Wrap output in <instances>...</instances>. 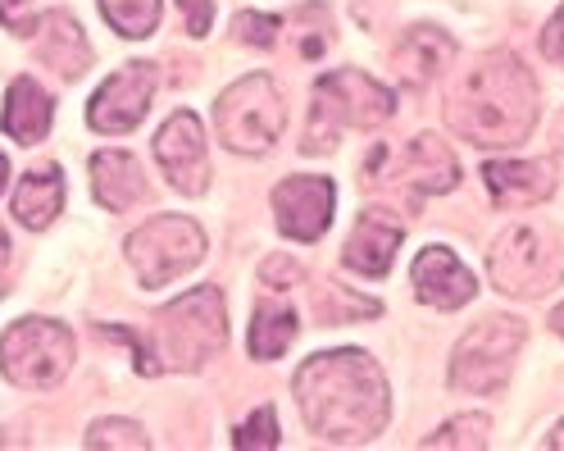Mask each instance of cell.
Wrapping results in <instances>:
<instances>
[{
  "label": "cell",
  "instance_id": "6da1fadb",
  "mask_svg": "<svg viewBox=\"0 0 564 451\" xmlns=\"http://www.w3.org/2000/svg\"><path fill=\"white\" fill-rule=\"evenodd\" d=\"M296 406L319 442L356 447L387 429L392 388L365 352H324L301 365Z\"/></svg>",
  "mask_w": 564,
  "mask_h": 451
},
{
  "label": "cell",
  "instance_id": "7a4b0ae2",
  "mask_svg": "<svg viewBox=\"0 0 564 451\" xmlns=\"http://www.w3.org/2000/svg\"><path fill=\"white\" fill-rule=\"evenodd\" d=\"M446 119L474 147H519L538 128V83L510 51H491L460 74Z\"/></svg>",
  "mask_w": 564,
  "mask_h": 451
},
{
  "label": "cell",
  "instance_id": "3957f363",
  "mask_svg": "<svg viewBox=\"0 0 564 451\" xmlns=\"http://www.w3.org/2000/svg\"><path fill=\"white\" fill-rule=\"evenodd\" d=\"M228 337L224 320V297L219 288H192L173 305H164L155 324H151V346L141 352V374H160V369H200L209 356H219V346Z\"/></svg>",
  "mask_w": 564,
  "mask_h": 451
},
{
  "label": "cell",
  "instance_id": "277c9868",
  "mask_svg": "<svg viewBox=\"0 0 564 451\" xmlns=\"http://www.w3.org/2000/svg\"><path fill=\"white\" fill-rule=\"evenodd\" d=\"M397 115L392 87H382L378 78L360 74V68H333L314 83V119L305 151H328L337 128H378Z\"/></svg>",
  "mask_w": 564,
  "mask_h": 451
},
{
  "label": "cell",
  "instance_id": "5b68a950",
  "mask_svg": "<svg viewBox=\"0 0 564 451\" xmlns=\"http://www.w3.org/2000/svg\"><path fill=\"white\" fill-rule=\"evenodd\" d=\"M282 124H288V106H282V92L273 87L269 74L232 83L215 106L219 142L237 155H264L282 137Z\"/></svg>",
  "mask_w": 564,
  "mask_h": 451
},
{
  "label": "cell",
  "instance_id": "8992f818",
  "mask_svg": "<svg viewBox=\"0 0 564 451\" xmlns=\"http://www.w3.org/2000/svg\"><path fill=\"white\" fill-rule=\"evenodd\" d=\"M491 283L506 297H546L551 288L564 283V247L533 224H519L510 233H501L497 251L487 256Z\"/></svg>",
  "mask_w": 564,
  "mask_h": 451
},
{
  "label": "cell",
  "instance_id": "52a82bcc",
  "mask_svg": "<svg viewBox=\"0 0 564 451\" xmlns=\"http://www.w3.org/2000/svg\"><path fill=\"white\" fill-rule=\"evenodd\" d=\"M74 365V333L55 320H19L0 337V369L19 388H55Z\"/></svg>",
  "mask_w": 564,
  "mask_h": 451
},
{
  "label": "cell",
  "instance_id": "ba28073f",
  "mask_svg": "<svg viewBox=\"0 0 564 451\" xmlns=\"http://www.w3.org/2000/svg\"><path fill=\"white\" fill-rule=\"evenodd\" d=\"M523 346V320H510V315H487L478 320L465 342L455 346V361H451V388L460 393H497L510 369H514V356Z\"/></svg>",
  "mask_w": 564,
  "mask_h": 451
},
{
  "label": "cell",
  "instance_id": "9c48e42d",
  "mask_svg": "<svg viewBox=\"0 0 564 451\" xmlns=\"http://www.w3.org/2000/svg\"><path fill=\"white\" fill-rule=\"evenodd\" d=\"M128 256L141 288H164L205 256V233L187 215H155L128 237Z\"/></svg>",
  "mask_w": 564,
  "mask_h": 451
},
{
  "label": "cell",
  "instance_id": "30bf717a",
  "mask_svg": "<svg viewBox=\"0 0 564 451\" xmlns=\"http://www.w3.org/2000/svg\"><path fill=\"white\" fill-rule=\"evenodd\" d=\"M410 187L414 196H437L460 183V164L437 137H410L401 151H378L369 164V187Z\"/></svg>",
  "mask_w": 564,
  "mask_h": 451
},
{
  "label": "cell",
  "instance_id": "8fae6325",
  "mask_svg": "<svg viewBox=\"0 0 564 451\" xmlns=\"http://www.w3.org/2000/svg\"><path fill=\"white\" fill-rule=\"evenodd\" d=\"M155 155L169 173V183L187 192V196H200L209 187V155H205V128L192 110H178L155 137Z\"/></svg>",
  "mask_w": 564,
  "mask_h": 451
},
{
  "label": "cell",
  "instance_id": "7c38bea8",
  "mask_svg": "<svg viewBox=\"0 0 564 451\" xmlns=\"http://www.w3.org/2000/svg\"><path fill=\"white\" fill-rule=\"evenodd\" d=\"M151 92H155V68L151 64H123L115 78H105L100 92L91 96V128L100 132H128L141 124L151 106Z\"/></svg>",
  "mask_w": 564,
  "mask_h": 451
},
{
  "label": "cell",
  "instance_id": "4fadbf2b",
  "mask_svg": "<svg viewBox=\"0 0 564 451\" xmlns=\"http://www.w3.org/2000/svg\"><path fill=\"white\" fill-rule=\"evenodd\" d=\"M273 211L278 228L296 241H319L333 224V183L314 179V173H296V179L273 187Z\"/></svg>",
  "mask_w": 564,
  "mask_h": 451
},
{
  "label": "cell",
  "instance_id": "5bb4252c",
  "mask_svg": "<svg viewBox=\"0 0 564 451\" xmlns=\"http://www.w3.org/2000/svg\"><path fill=\"white\" fill-rule=\"evenodd\" d=\"M414 292L437 310H460L474 297V273L446 247H423L414 260Z\"/></svg>",
  "mask_w": 564,
  "mask_h": 451
},
{
  "label": "cell",
  "instance_id": "9a60e30c",
  "mask_svg": "<svg viewBox=\"0 0 564 451\" xmlns=\"http://www.w3.org/2000/svg\"><path fill=\"white\" fill-rule=\"evenodd\" d=\"M405 228L387 215V211H365L350 228V241H346V265L356 273H369V279H382L387 269L397 260V247H401Z\"/></svg>",
  "mask_w": 564,
  "mask_h": 451
},
{
  "label": "cell",
  "instance_id": "2e32d148",
  "mask_svg": "<svg viewBox=\"0 0 564 451\" xmlns=\"http://www.w3.org/2000/svg\"><path fill=\"white\" fill-rule=\"evenodd\" d=\"M482 179L491 187V196H497L501 205H538L555 192V173L546 160H491L482 169Z\"/></svg>",
  "mask_w": 564,
  "mask_h": 451
},
{
  "label": "cell",
  "instance_id": "e0dca14e",
  "mask_svg": "<svg viewBox=\"0 0 564 451\" xmlns=\"http://www.w3.org/2000/svg\"><path fill=\"white\" fill-rule=\"evenodd\" d=\"M451 60H455V42L437 28H410L405 37L397 42V51H392L397 74L410 87H429Z\"/></svg>",
  "mask_w": 564,
  "mask_h": 451
},
{
  "label": "cell",
  "instance_id": "ac0fdd59",
  "mask_svg": "<svg viewBox=\"0 0 564 451\" xmlns=\"http://www.w3.org/2000/svg\"><path fill=\"white\" fill-rule=\"evenodd\" d=\"M32 37H37V55L55 68L59 78H78L91 64V46L83 37V28L64 10H51L46 19H37V32H32Z\"/></svg>",
  "mask_w": 564,
  "mask_h": 451
},
{
  "label": "cell",
  "instance_id": "d6986e66",
  "mask_svg": "<svg viewBox=\"0 0 564 451\" xmlns=\"http://www.w3.org/2000/svg\"><path fill=\"white\" fill-rule=\"evenodd\" d=\"M91 192L110 215H123L141 201L147 183H141V164L128 151H100L91 160Z\"/></svg>",
  "mask_w": 564,
  "mask_h": 451
},
{
  "label": "cell",
  "instance_id": "ffe728a7",
  "mask_svg": "<svg viewBox=\"0 0 564 451\" xmlns=\"http://www.w3.org/2000/svg\"><path fill=\"white\" fill-rule=\"evenodd\" d=\"M51 96L32 83V78H14L10 87V100H6V132L19 137L23 147L42 142V137L51 132Z\"/></svg>",
  "mask_w": 564,
  "mask_h": 451
},
{
  "label": "cell",
  "instance_id": "44dd1931",
  "mask_svg": "<svg viewBox=\"0 0 564 451\" xmlns=\"http://www.w3.org/2000/svg\"><path fill=\"white\" fill-rule=\"evenodd\" d=\"M59 205H64V179H59V169H32L28 179L19 183L14 192V215L23 228H46L55 215H59Z\"/></svg>",
  "mask_w": 564,
  "mask_h": 451
},
{
  "label": "cell",
  "instance_id": "7402d4cb",
  "mask_svg": "<svg viewBox=\"0 0 564 451\" xmlns=\"http://www.w3.org/2000/svg\"><path fill=\"white\" fill-rule=\"evenodd\" d=\"M296 337V310L282 301H260L256 305V324H251V356L256 361H273L292 346Z\"/></svg>",
  "mask_w": 564,
  "mask_h": 451
},
{
  "label": "cell",
  "instance_id": "603a6c76",
  "mask_svg": "<svg viewBox=\"0 0 564 451\" xmlns=\"http://www.w3.org/2000/svg\"><path fill=\"white\" fill-rule=\"evenodd\" d=\"M100 10L119 37H151L160 23V0H100Z\"/></svg>",
  "mask_w": 564,
  "mask_h": 451
},
{
  "label": "cell",
  "instance_id": "cb8c5ba5",
  "mask_svg": "<svg viewBox=\"0 0 564 451\" xmlns=\"http://www.w3.org/2000/svg\"><path fill=\"white\" fill-rule=\"evenodd\" d=\"M314 310H319L324 324H346V320H356V315H378V301H369V297H346L337 283H324V292L314 297Z\"/></svg>",
  "mask_w": 564,
  "mask_h": 451
},
{
  "label": "cell",
  "instance_id": "d4e9b609",
  "mask_svg": "<svg viewBox=\"0 0 564 451\" xmlns=\"http://www.w3.org/2000/svg\"><path fill=\"white\" fill-rule=\"evenodd\" d=\"M487 415H465V420H451L442 433H429L423 447H487Z\"/></svg>",
  "mask_w": 564,
  "mask_h": 451
},
{
  "label": "cell",
  "instance_id": "484cf974",
  "mask_svg": "<svg viewBox=\"0 0 564 451\" xmlns=\"http://www.w3.org/2000/svg\"><path fill=\"white\" fill-rule=\"evenodd\" d=\"M237 447H246V451H273L282 438H278V420H273V406H264V410H256L251 420L241 425V433L232 438Z\"/></svg>",
  "mask_w": 564,
  "mask_h": 451
},
{
  "label": "cell",
  "instance_id": "4316f807",
  "mask_svg": "<svg viewBox=\"0 0 564 451\" xmlns=\"http://www.w3.org/2000/svg\"><path fill=\"white\" fill-rule=\"evenodd\" d=\"M87 447H123V451H137V447H147V433H141L132 420H100L87 433Z\"/></svg>",
  "mask_w": 564,
  "mask_h": 451
},
{
  "label": "cell",
  "instance_id": "83f0119b",
  "mask_svg": "<svg viewBox=\"0 0 564 451\" xmlns=\"http://www.w3.org/2000/svg\"><path fill=\"white\" fill-rule=\"evenodd\" d=\"M232 32H237L241 42H251V46H273L278 32H282V23L269 19V14H237V19H232Z\"/></svg>",
  "mask_w": 564,
  "mask_h": 451
},
{
  "label": "cell",
  "instance_id": "f1b7e54d",
  "mask_svg": "<svg viewBox=\"0 0 564 451\" xmlns=\"http://www.w3.org/2000/svg\"><path fill=\"white\" fill-rule=\"evenodd\" d=\"M0 23H6L14 37H32V32H37V19H32L28 0H0Z\"/></svg>",
  "mask_w": 564,
  "mask_h": 451
},
{
  "label": "cell",
  "instance_id": "f546056e",
  "mask_svg": "<svg viewBox=\"0 0 564 451\" xmlns=\"http://www.w3.org/2000/svg\"><path fill=\"white\" fill-rule=\"evenodd\" d=\"M542 55L551 60V64H560L564 68V6L555 10V19L546 23V32H542Z\"/></svg>",
  "mask_w": 564,
  "mask_h": 451
},
{
  "label": "cell",
  "instance_id": "4dcf8cb0",
  "mask_svg": "<svg viewBox=\"0 0 564 451\" xmlns=\"http://www.w3.org/2000/svg\"><path fill=\"white\" fill-rule=\"evenodd\" d=\"M178 6L187 10V32H192V37H205V32H209V14H215V6H209V0H178Z\"/></svg>",
  "mask_w": 564,
  "mask_h": 451
},
{
  "label": "cell",
  "instance_id": "1f68e13d",
  "mask_svg": "<svg viewBox=\"0 0 564 451\" xmlns=\"http://www.w3.org/2000/svg\"><path fill=\"white\" fill-rule=\"evenodd\" d=\"M264 283H301V269L292 260H269L264 265Z\"/></svg>",
  "mask_w": 564,
  "mask_h": 451
},
{
  "label": "cell",
  "instance_id": "d6a6232c",
  "mask_svg": "<svg viewBox=\"0 0 564 451\" xmlns=\"http://www.w3.org/2000/svg\"><path fill=\"white\" fill-rule=\"evenodd\" d=\"M6 265H10V241H6V228H0V288H6Z\"/></svg>",
  "mask_w": 564,
  "mask_h": 451
},
{
  "label": "cell",
  "instance_id": "836d02e7",
  "mask_svg": "<svg viewBox=\"0 0 564 451\" xmlns=\"http://www.w3.org/2000/svg\"><path fill=\"white\" fill-rule=\"evenodd\" d=\"M551 324H555V333L564 337V305H560V310H555V315H551Z\"/></svg>",
  "mask_w": 564,
  "mask_h": 451
},
{
  "label": "cell",
  "instance_id": "e575fe53",
  "mask_svg": "<svg viewBox=\"0 0 564 451\" xmlns=\"http://www.w3.org/2000/svg\"><path fill=\"white\" fill-rule=\"evenodd\" d=\"M6 179H10V164H6V155H0V192H6Z\"/></svg>",
  "mask_w": 564,
  "mask_h": 451
},
{
  "label": "cell",
  "instance_id": "d590c367",
  "mask_svg": "<svg viewBox=\"0 0 564 451\" xmlns=\"http://www.w3.org/2000/svg\"><path fill=\"white\" fill-rule=\"evenodd\" d=\"M555 137H560V151H564V119H560V128H555Z\"/></svg>",
  "mask_w": 564,
  "mask_h": 451
}]
</instances>
